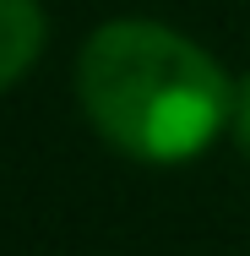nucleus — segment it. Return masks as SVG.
Returning <instances> with one entry per match:
<instances>
[{"label": "nucleus", "mask_w": 250, "mask_h": 256, "mask_svg": "<svg viewBox=\"0 0 250 256\" xmlns=\"http://www.w3.org/2000/svg\"><path fill=\"white\" fill-rule=\"evenodd\" d=\"M76 93L103 142L142 164H185L234 120V82L196 38L120 16L76 54Z\"/></svg>", "instance_id": "nucleus-1"}, {"label": "nucleus", "mask_w": 250, "mask_h": 256, "mask_svg": "<svg viewBox=\"0 0 250 256\" xmlns=\"http://www.w3.org/2000/svg\"><path fill=\"white\" fill-rule=\"evenodd\" d=\"M44 38H49V22L38 0H0V93L38 66Z\"/></svg>", "instance_id": "nucleus-2"}, {"label": "nucleus", "mask_w": 250, "mask_h": 256, "mask_svg": "<svg viewBox=\"0 0 250 256\" xmlns=\"http://www.w3.org/2000/svg\"><path fill=\"white\" fill-rule=\"evenodd\" d=\"M229 126H234V136H240V148L250 153V76L240 82V93H234V120H229Z\"/></svg>", "instance_id": "nucleus-3"}]
</instances>
